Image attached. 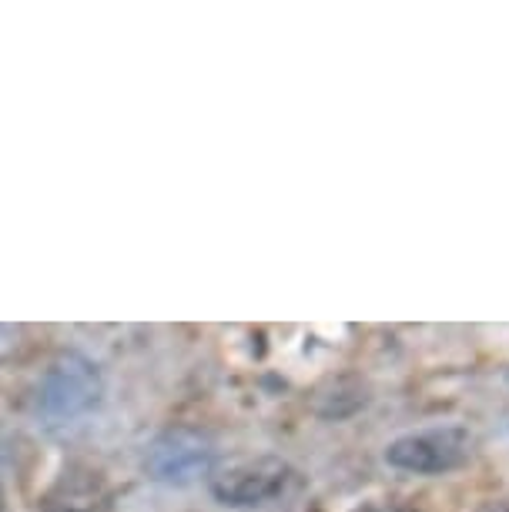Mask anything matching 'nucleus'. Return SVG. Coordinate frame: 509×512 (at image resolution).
<instances>
[{
  "instance_id": "5",
  "label": "nucleus",
  "mask_w": 509,
  "mask_h": 512,
  "mask_svg": "<svg viewBox=\"0 0 509 512\" xmlns=\"http://www.w3.org/2000/svg\"><path fill=\"white\" fill-rule=\"evenodd\" d=\"M41 512H114V499L98 472L74 466L44 492Z\"/></svg>"
},
{
  "instance_id": "2",
  "label": "nucleus",
  "mask_w": 509,
  "mask_h": 512,
  "mask_svg": "<svg viewBox=\"0 0 509 512\" xmlns=\"http://www.w3.org/2000/svg\"><path fill=\"white\" fill-rule=\"evenodd\" d=\"M469 439L466 429L459 425H446V429H426L409 432L389 442L386 462L399 472H416V476H439V472L459 469L469 459Z\"/></svg>"
},
{
  "instance_id": "7",
  "label": "nucleus",
  "mask_w": 509,
  "mask_h": 512,
  "mask_svg": "<svg viewBox=\"0 0 509 512\" xmlns=\"http://www.w3.org/2000/svg\"><path fill=\"white\" fill-rule=\"evenodd\" d=\"M0 509H4V486H0Z\"/></svg>"
},
{
  "instance_id": "3",
  "label": "nucleus",
  "mask_w": 509,
  "mask_h": 512,
  "mask_svg": "<svg viewBox=\"0 0 509 512\" xmlns=\"http://www.w3.org/2000/svg\"><path fill=\"white\" fill-rule=\"evenodd\" d=\"M101 399V375L98 369L78 352H67L61 359H54V365L47 369L41 382V412L51 422L74 419V415L88 412L91 405H98Z\"/></svg>"
},
{
  "instance_id": "6",
  "label": "nucleus",
  "mask_w": 509,
  "mask_h": 512,
  "mask_svg": "<svg viewBox=\"0 0 509 512\" xmlns=\"http://www.w3.org/2000/svg\"><path fill=\"white\" fill-rule=\"evenodd\" d=\"M355 512H419V509L402 506V502H369V506H359Z\"/></svg>"
},
{
  "instance_id": "1",
  "label": "nucleus",
  "mask_w": 509,
  "mask_h": 512,
  "mask_svg": "<svg viewBox=\"0 0 509 512\" xmlns=\"http://www.w3.org/2000/svg\"><path fill=\"white\" fill-rule=\"evenodd\" d=\"M292 479V469L275 456H235L211 472V496L222 506L252 509L278 499Z\"/></svg>"
},
{
  "instance_id": "4",
  "label": "nucleus",
  "mask_w": 509,
  "mask_h": 512,
  "mask_svg": "<svg viewBox=\"0 0 509 512\" xmlns=\"http://www.w3.org/2000/svg\"><path fill=\"white\" fill-rule=\"evenodd\" d=\"M211 462H215V446H211L205 432L178 425L148 449L144 466H148L151 479L171 482V486H188V482L211 472Z\"/></svg>"
}]
</instances>
